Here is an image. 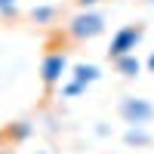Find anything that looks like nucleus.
<instances>
[{
  "label": "nucleus",
  "instance_id": "nucleus-1",
  "mask_svg": "<svg viewBox=\"0 0 154 154\" xmlns=\"http://www.w3.org/2000/svg\"><path fill=\"white\" fill-rule=\"evenodd\" d=\"M99 34H105V16L99 9H80L77 16H71V22H68L71 40L86 43V40H96Z\"/></svg>",
  "mask_w": 154,
  "mask_h": 154
},
{
  "label": "nucleus",
  "instance_id": "nucleus-2",
  "mask_svg": "<svg viewBox=\"0 0 154 154\" xmlns=\"http://www.w3.org/2000/svg\"><path fill=\"white\" fill-rule=\"evenodd\" d=\"M117 114L126 126H148L154 120V102L145 96H123L117 102Z\"/></svg>",
  "mask_w": 154,
  "mask_h": 154
},
{
  "label": "nucleus",
  "instance_id": "nucleus-3",
  "mask_svg": "<svg viewBox=\"0 0 154 154\" xmlns=\"http://www.w3.org/2000/svg\"><path fill=\"white\" fill-rule=\"evenodd\" d=\"M142 37H145V28H142V25H123V28H117V31L111 34V43H108L111 62L120 59V56L136 53V46L142 43Z\"/></svg>",
  "mask_w": 154,
  "mask_h": 154
},
{
  "label": "nucleus",
  "instance_id": "nucleus-4",
  "mask_svg": "<svg viewBox=\"0 0 154 154\" xmlns=\"http://www.w3.org/2000/svg\"><path fill=\"white\" fill-rule=\"evenodd\" d=\"M68 71H71V65H68V53H62V49L46 53L43 62H40V80H43V86H59L62 80H65Z\"/></svg>",
  "mask_w": 154,
  "mask_h": 154
},
{
  "label": "nucleus",
  "instance_id": "nucleus-5",
  "mask_svg": "<svg viewBox=\"0 0 154 154\" xmlns=\"http://www.w3.org/2000/svg\"><path fill=\"white\" fill-rule=\"evenodd\" d=\"M99 77H102V68H99V65H93V62H77V65L71 68V80L83 83V86H93Z\"/></svg>",
  "mask_w": 154,
  "mask_h": 154
},
{
  "label": "nucleus",
  "instance_id": "nucleus-6",
  "mask_svg": "<svg viewBox=\"0 0 154 154\" xmlns=\"http://www.w3.org/2000/svg\"><path fill=\"white\" fill-rule=\"evenodd\" d=\"M114 71H117L120 77H126V80H133V77L142 74V59H139L136 53L120 56V59H114Z\"/></svg>",
  "mask_w": 154,
  "mask_h": 154
},
{
  "label": "nucleus",
  "instance_id": "nucleus-7",
  "mask_svg": "<svg viewBox=\"0 0 154 154\" xmlns=\"http://www.w3.org/2000/svg\"><path fill=\"white\" fill-rule=\"evenodd\" d=\"M123 142L130 145V148H145V145H151V133H148V126H126Z\"/></svg>",
  "mask_w": 154,
  "mask_h": 154
},
{
  "label": "nucleus",
  "instance_id": "nucleus-8",
  "mask_svg": "<svg viewBox=\"0 0 154 154\" xmlns=\"http://www.w3.org/2000/svg\"><path fill=\"white\" fill-rule=\"evenodd\" d=\"M56 16H59V9H56L53 3H37V6L31 9V22H34V25H53Z\"/></svg>",
  "mask_w": 154,
  "mask_h": 154
},
{
  "label": "nucleus",
  "instance_id": "nucleus-9",
  "mask_svg": "<svg viewBox=\"0 0 154 154\" xmlns=\"http://www.w3.org/2000/svg\"><path fill=\"white\" fill-rule=\"evenodd\" d=\"M31 133H34V123H31V120H16V123L9 126V136L19 139V142H22V139H28Z\"/></svg>",
  "mask_w": 154,
  "mask_h": 154
},
{
  "label": "nucleus",
  "instance_id": "nucleus-10",
  "mask_svg": "<svg viewBox=\"0 0 154 154\" xmlns=\"http://www.w3.org/2000/svg\"><path fill=\"white\" fill-rule=\"evenodd\" d=\"M83 93H86L83 83H77V80H62V99H77V96H83Z\"/></svg>",
  "mask_w": 154,
  "mask_h": 154
},
{
  "label": "nucleus",
  "instance_id": "nucleus-11",
  "mask_svg": "<svg viewBox=\"0 0 154 154\" xmlns=\"http://www.w3.org/2000/svg\"><path fill=\"white\" fill-rule=\"evenodd\" d=\"M19 16V0H0V19H16Z\"/></svg>",
  "mask_w": 154,
  "mask_h": 154
},
{
  "label": "nucleus",
  "instance_id": "nucleus-12",
  "mask_svg": "<svg viewBox=\"0 0 154 154\" xmlns=\"http://www.w3.org/2000/svg\"><path fill=\"white\" fill-rule=\"evenodd\" d=\"M96 136H99V139L111 136V126H108V123H96Z\"/></svg>",
  "mask_w": 154,
  "mask_h": 154
},
{
  "label": "nucleus",
  "instance_id": "nucleus-13",
  "mask_svg": "<svg viewBox=\"0 0 154 154\" xmlns=\"http://www.w3.org/2000/svg\"><path fill=\"white\" fill-rule=\"evenodd\" d=\"M99 3V0H77V6H80V9H93Z\"/></svg>",
  "mask_w": 154,
  "mask_h": 154
},
{
  "label": "nucleus",
  "instance_id": "nucleus-14",
  "mask_svg": "<svg viewBox=\"0 0 154 154\" xmlns=\"http://www.w3.org/2000/svg\"><path fill=\"white\" fill-rule=\"evenodd\" d=\"M145 68H148V71H151V74H154V53H151V56H148V62H145Z\"/></svg>",
  "mask_w": 154,
  "mask_h": 154
},
{
  "label": "nucleus",
  "instance_id": "nucleus-15",
  "mask_svg": "<svg viewBox=\"0 0 154 154\" xmlns=\"http://www.w3.org/2000/svg\"><path fill=\"white\" fill-rule=\"evenodd\" d=\"M31 154H53L49 148H37V151H31Z\"/></svg>",
  "mask_w": 154,
  "mask_h": 154
},
{
  "label": "nucleus",
  "instance_id": "nucleus-16",
  "mask_svg": "<svg viewBox=\"0 0 154 154\" xmlns=\"http://www.w3.org/2000/svg\"><path fill=\"white\" fill-rule=\"evenodd\" d=\"M145 3H148V6H154V0H145Z\"/></svg>",
  "mask_w": 154,
  "mask_h": 154
}]
</instances>
